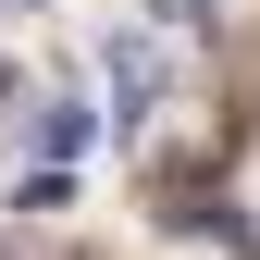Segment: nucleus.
I'll use <instances>...</instances> for the list:
<instances>
[{
  "mask_svg": "<svg viewBox=\"0 0 260 260\" xmlns=\"http://www.w3.org/2000/svg\"><path fill=\"white\" fill-rule=\"evenodd\" d=\"M161 75H174V38H161V25H137V38H112V87H124V100H161Z\"/></svg>",
  "mask_w": 260,
  "mask_h": 260,
  "instance_id": "nucleus-1",
  "label": "nucleus"
},
{
  "mask_svg": "<svg viewBox=\"0 0 260 260\" xmlns=\"http://www.w3.org/2000/svg\"><path fill=\"white\" fill-rule=\"evenodd\" d=\"M87 137H100V112H87V100H62V112H38V149H50V161H87Z\"/></svg>",
  "mask_w": 260,
  "mask_h": 260,
  "instance_id": "nucleus-2",
  "label": "nucleus"
},
{
  "mask_svg": "<svg viewBox=\"0 0 260 260\" xmlns=\"http://www.w3.org/2000/svg\"><path fill=\"white\" fill-rule=\"evenodd\" d=\"M0 112H13V62H0Z\"/></svg>",
  "mask_w": 260,
  "mask_h": 260,
  "instance_id": "nucleus-3",
  "label": "nucleus"
},
{
  "mask_svg": "<svg viewBox=\"0 0 260 260\" xmlns=\"http://www.w3.org/2000/svg\"><path fill=\"white\" fill-rule=\"evenodd\" d=\"M0 260H13V248H0Z\"/></svg>",
  "mask_w": 260,
  "mask_h": 260,
  "instance_id": "nucleus-4",
  "label": "nucleus"
},
{
  "mask_svg": "<svg viewBox=\"0 0 260 260\" xmlns=\"http://www.w3.org/2000/svg\"><path fill=\"white\" fill-rule=\"evenodd\" d=\"M13 13H25V0H13Z\"/></svg>",
  "mask_w": 260,
  "mask_h": 260,
  "instance_id": "nucleus-5",
  "label": "nucleus"
}]
</instances>
